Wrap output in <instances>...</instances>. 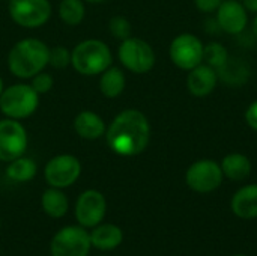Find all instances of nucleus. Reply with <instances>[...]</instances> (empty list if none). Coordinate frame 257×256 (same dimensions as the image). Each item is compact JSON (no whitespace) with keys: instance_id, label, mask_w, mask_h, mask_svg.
<instances>
[{"instance_id":"1","label":"nucleus","mask_w":257,"mask_h":256,"mask_svg":"<svg viewBox=\"0 0 257 256\" xmlns=\"http://www.w3.org/2000/svg\"><path fill=\"white\" fill-rule=\"evenodd\" d=\"M151 127L146 116L139 110L119 113L107 131V143L119 155H137L149 143Z\"/></svg>"},{"instance_id":"2","label":"nucleus","mask_w":257,"mask_h":256,"mask_svg":"<svg viewBox=\"0 0 257 256\" xmlns=\"http://www.w3.org/2000/svg\"><path fill=\"white\" fill-rule=\"evenodd\" d=\"M48 47L39 39H23L9 53V69L20 78H30L41 72L48 63Z\"/></svg>"},{"instance_id":"3","label":"nucleus","mask_w":257,"mask_h":256,"mask_svg":"<svg viewBox=\"0 0 257 256\" xmlns=\"http://www.w3.org/2000/svg\"><path fill=\"white\" fill-rule=\"evenodd\" d=\"M71 62L74 68L84 75H96L104 72L111 63V53L108 47L98 39H87L80 42L72 54Z\"/></svg>"},{"instance_id":"4","label":"nucleus","mask_w":257,"mask_h":256,"mask_svg":"<svg viewBox=\"0 0 257 256\" xmlns=\"http://www.w3.org/2000/svg\"><path fill=\"white\" fill-rule=\"evenodd\" d=\"M38 92L27 84H15L0 94V109L11 119L30 116L38 109Z\"/></svg>"},{"instance_id":"5","label":"nucleus","mask_w":257,"mask_h":256,"mask_svg":"<svg viewBox=\"0 0 257 256\" xmlns=\"http://www.w3.org/2000/svg\"><path fill=\"white\" fill-rule=\"evenodd\" d=\"M90 249V234L80 225L59 229L50 244L51 256H89Z\"/></svg>"},{"instance_id":"6","label":"nucleus","mask_w":257,"mask_h":256,"mask_svg":"<svg viewBox=\"0 0 257 256\" xmlns=\"http://www.w3.org/2000/svg\"><path fill=\"white\" fill-rule=\"evenodd\" d=\"M119 59L123 66L136 74L148 72L155 65V53L152 47L148 42L131 36L122 41L119 47Z\"/></svg>"},{"instance_id":"7","label":"nucleus","mask_w":257,"mask_h":256,"mask_svg":"<svg viewBox=\"0 0 257 256\" xmlns=\"http://www.w3.org/2000/svg\"><path fill=\"white\" fill-rule=\"evenodd\" d=\"M81 174L80 161L69 154L53 157L44 170L45 181L56 189H65L72 186Z\"/></svg>"},{"instance_id":"8","label":"nucleus","mask_w":257,"mask_h":256,"mask_svg":"<svg viewBox=\"0 0 257 256\" xmlns=\"http://www.w3.org/2000/svg\"><path fill=\"white\" fill-rule=\"evenodd\" d=\"M187 184L197 193H211L223 183L221 166L212 160H200L190 166L187 170Z\"/></svg>"},{"instance_id":"9","label":"nucleus","mask_w":257,"mask_h":256,"mask_svg":"<svg viewBox=\"0 0 257 256\" xmlns=\"http://www.w3.org/2000/svg\"><path fill=\"white\" fill-rule=\"evenodd\" d=\"M9 14L23 27H39L50 18L51 8L48 0H11Z\"/></svg>"},{"instance_id":"10","label":"nucleus","mask_w":257,"mask_h":256,"mask_svg":"<svg viewBox=\"0 0 257 256\" xmlns=\"http://www.w3.org/2000/svg\"><path fill=\"white\" fill-rule=\"evenodd\" d=\"M107 211V202L101 192L86 190L83 192L75 204V219L80 226L92 229L102 223Z\"/></svg>"},{"instance_id":"11","label":"nucleus","mask_w":257,"mask_h":256,"mask_svg":"<svg viewBox=\"0 0 257 256\" xmlns=\"http://www.w3.org/2000/svg\"><path fill=\"white\" fill-rule=\"evenodd\" d=\"M27 148V134L24 127L15 119L0 121V160L12 161L24 154Z\"/></svg>"},{"instance_id":"12","label":"nucleus","mask_w":257,"mask_h":256,"mask_svg":"<svg viewBox=\"0 0 257 256\" xmlns=\"http://www.w3.org/2000/svg\"><path fill=\"white\" fill-rule=\"evenodd\" d=\"M172 62L182 69H193L203 60V45L191 33L176 36L170 45Z\"/></svg>"},{"instance_id":"13","label":"nucleus","mask_w":257,"mask_h":256,"mask_svg":"<svg viewBox=\"0 0 257 256\" xmlns=\"http://www.w3.org/2000/svg\"><path fill=\"white\" fill-rule=\"evenodd\" d=\"M217 20L220 27L227 33H241L247 26V11L239 2L227 0L220 5Z\"/></svg>"},{"instance_id":"14","label":"nucleus","mask_w":257,"mask_h":256,"mask_svg":"<svg viewBox=\"0 0 257 256\" xmlns=\"http://www.w3.org/2000/svg\"><path fill=\"white\" fill-rule=\"evenodd\" d=\"M217 71L209 65H199L191 69L187 78V86L190 92L196 97L209 95L217 86Z\"/></svg>"},{"instance_id":"15","label":"nucleus","mask_w":257,"mask_h":256,"mask_svg":"<svg viewBox=\"0 0 257 256\" xmlns=\"http://www.w3.org/2000/svg\"><path fill=\"white\" fill-rule=\"evenodd\" d=\"M123 241V232L119 226L113 223H99L92 228L90 243L92 247L101 252H110L117 249Z\"/></svg>"},{"instance_id":"16","label":"nucleus","mask_w":257,"mask_h":256,"mask_svg":"<svg viewBox=\"0 0 257 256\" xmlns=\"http://www.w3.org/2000/svg\"><path fill=\"white\" fill-rule=\"evenodd\" d=\"M232 211L239 219L257 217V184H250L239 189L230 202Z\"/></svg>"},{"instance_id":"17","label":"nucleus","mask_w":257,"mask_h":256,"mask_svg":"<svg viewBox=\"0 0 257 256\" xmlns=\"http://www.w3.org/2000/svg\"><path fill=\"white\" fill-rule=\"evenodd\" d=\"M74 128L80 137L89 139V140L98 139L105 133L104 121L96 113L89 112V110H84L77 115L74 121Z\"/></svg>"},{"instance_id":"18","label":"nucleus","mask_w":257,"mask_h":256,"mask_svg":"<svg viewBox=\"0 0 257 256\" xmlns=\"http://www.w3.org/2000/svg\"><path fill=\"white\" fill-rule=\"evenodd\" d=\"M41 205L44 213L51 219H62L69 210V202L66 195L56 187H51L42 193Z\"/></svg>"},{"instance_id":"19","label":"nucleus","mask_w":257,"mask_h":256,"mask_svg":"<svg viewBox=\"0 0 257 256\" xmlns=\"http://www.w3.org/2000/svg\"><path fill=\"white\" fill-rule=\"evenodd\" d=\"M221 170H223V175H226L229 180L242 181V180L248 178V175L251 172V163L245 155L233 152L223 158Z\"/></svg>"},{"instance_id":"20","label":"nucleus","mask_w":257,"mask_h":256,"mask_svg":"<svg viewBox=\"0 0 257 256\" xmlns=\"http://www.w3.org/2000/svg\"><path fill=\"white\" fill-rule=\"evenodd\" d=\"M101 92L107 98H116L125 88V75L119 68H107L99 80Z\"/></svg>"},{"instance_id":"21","label":"nucleus","mask_w":257,"mask_h":256,"mask_svg":"<svg viewBox=\"0 0 257 256\" xmlns=\"http://www.w3.org/2000/svg\"><path fill=\"white\" fill-rule=\"evenodd\" d=\"M6 175L9 180L17 183H27L33 180L36 175V163L32 158H24L23 155L12 160L6 169Z\"/></svg>"},{"instance_id":"22","label":"nucleus","mask_w":257,"mask_h":256,"mask_svg":"<svg viewBox=\"0 0 257 256\" xmlns=\"http://www.w3.org/2000/svg\"><path fill=\"white\" fill-rule=\"evenodd\" d=\"M59 15L66 24L77 26L84 18V5L81 0H63L59 6Z\"/></svg>"},{"instance_id":"23","label":"nucleus","mask_w":257,"mask_h":256,"mask_svg":"<svg viewBox=\"0 0 257 256\" xmlns=\"http://www.w3.org/2000/svg\"><path fill=\"white\" fill-rule=\"evenodd\" d=\"M203 59L208 62L209 66L221 68V66H224L227 63L229 54H227V50L221 44L212 42V44L203 47Z\"/></svg>"},{"instance_id":"24","label":"nucleus","mask_w":257,"mask_h":256,"mask_svg":"<svg viewBox=\"0 0 257 256\" xmlns=\"http://www.w3.org/2000/svg\"><path fill=\"white\" fill-rule=\"evenodd\" d=\"M108 29L113 36H116L122 41L131 36V24L123 17H113L108 23Z\"/></svg>"},{"instance_id":"25","label":"nucleus","mask_w":257,"mask_h":256,"mask_svg":"<svg viewBox=\"0 0 257 256\" xmlns=\"http://www.w3.org/2000/svg\"><path fill=\"white\" fill-rule=\"evenodd\" d=\"M71 62V53L65 47H54L50 50L48 63L54 68H65Z\"/></svg>"},{"instance_id":"26","label":"nucleus","mask_w":257,"mask_h":256,"mask_svg":"<svg viewBox=\"0 0 257 256\" xmlns=\"http://www.w3.org/2000/svg\"><path fill=\"white\" fill-rule=\"evenodd\" d=\"M53 86V77L50 74L45 72H38L36 75H33V81H32V88L38 92V94H45L51 89Z\"/></svg>"},{"instance_id":"27","label":"nucleus","mask_w":257,"mask_h":256,"mask_svg":"<svg viewBox=\"0 0 257 256\" xmlns=\"http://www.w3.org/2000/svg\"><path fill=\"white\" fill-rule=\"evenodd\" d=\"M223 0H196V6L203 12H212L220 8Z\"/></svg>"},{"instance_id":"28","label":"nucleus","mask_w":257,"mask_h":256,"mask_svg":"<svg viewBox=\"0 0 257 256\" xmlns=\"http://www.w3.org/2000/svg\"><path fill=\"white\" fill-rule=\"evenodd\" d=\"M245 119H247V124L253 128L257 130V101H254L245 112Z\"/></svg>"},{"instance_id":"29","label":"nucleus","mask_w":257,"mask_h":256,"mask_svg":"<svg viewBox=\"0 0 257 256\" xmlns=\"http://www.w3.org/2000/svg\"><path fill=\"white\" fill-rule=\"evenodd\" d=\"M244 8L251 12H257V0H244Z\"/></svg>"},{"instance_id":"30","label":"nucleus","mask_w":257,"mask_h":256,"mask_svg":"<svg viewBox=\"0 0 257 256\" xmlns=\"http://www.w3.org/2000/svg\"><path fill=\"white\" fill-rule=\"evenodd\" d=\"M253 30H254V35H256L257 38V17L256 20H254V24H253Z\"/></svg>"},{"instance_id":"31","label":"nucleus","mask_w":257,"mask_h":256,"mask_svg":"<svg viewBox=\"0 0 257 256\" xmlns=\"http://www.w3.org/2000/svg\"><path fill=\"white\" fill-rule=\"evenodd\" d=\"M87 2H90V3H101V2H104V0H87Z\"/></svg>"},{"instance_id":"32","label":"nucleus","mask_w":257,"mask_h":256,"mask_svg":"<svg viewBox=\"0 0 257 256\" xmlns=\"http://www.w3.org/2000/svg\"><path fill=\"white\" fill-rule=\"evenodd\" d=\"M2 89H3V83H2V78H0V94H2Z\"/></svg>"},{"instance_id":"33","label":"nucleus","mask_w":257,"mask_h":256,"mask_svg":"<svg viewBox=\"0 0 257 256\" xmlns=\"http://www.w3.org/2000/svg\"><path fill=\"white\" fill-rule=\"evenodd\" d=\"M236 256H245V255H236Z\"/></svg>"}]
</instances>
